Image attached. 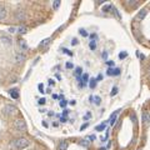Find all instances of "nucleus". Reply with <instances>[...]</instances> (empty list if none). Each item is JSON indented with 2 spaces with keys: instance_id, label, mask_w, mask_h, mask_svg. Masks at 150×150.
Wrapping results in <instances>:
<instances>
[{
  "instance_id": "f257e3e1",
  "label": "nucleus",
  "mask_w": 150,
  "mask_h": 150,
  "mask_svg": "<svg viewBox=\"0 0 150 150\" xmlns=\"http://www.w3.org/2000/svg\"><path fill=\"white\" fill-rule=\"evenodd\" d=\"M10 145H11V148H15V149H24L30 145V141L28 139H25V138H19V139L11 141Z\"/></svg>"
},
{
  "instance_id": "f03ea898",
  "label": "nucleus",
  "mask_w": 150,
  "mask_h": 150,
  "mask_svg": "<svg viewBox=\"0 0 150 150\" xmlns=\"http://www.w3.org/2000/svg\"><path fill=\"white\" fill-rule=\"evenodd\" d=\"M1 111H3V114H4V115H6V116H13V115L16 114L18 109H16V106H15V105L6 104L5 106H3Z\"/></svg>"
},
{
  "instance_id": "7ed1b4c3",
  "label": "nucleus",
  "mask_w": 150,
  "mask_h": 150,
  "mask_svg": "<svg viewBox=\"0 0 150 150\" xmlns=\"http://www.w3.org/2000/svg\"><path fill=\"white\" fill-rule=\"evenodd\" d=\"M14 126H15V129H18L19 131H25L26 130V123H25L23 119H18V120H15Z\"/></svg>"
},
{
  "instance_id": "20e7f679",
  "label": "nucleus",
  "mask_w": 150,
  "mask_h": 150,
  "mask_svg": "<svg viewBox=\"0 0 150 150\" xmlns=\"http://www.w3.org/2000/svg\"><path fill=\"white\" fill-rule=\"evenodd\" d=\"M0 44L4 45V46H10L13 44V40L8 35H3L1 38H0Z\"/></svg>"
},
{
  "instance_id": "39448f33",
  "label": "nucleus",
  "mask_w": 150,
  "mask_h": 150,
  "mask_svg": "<svg viewBox=\"0 0 150 150\" xmlns=\"http://www.w3.org/2000/svg\"><path fill=\"white\" fill-rule=\"evenodd\" d=\"M14 60H15V63H18V64H21L23 61H25V55L23 53H16V54L14 55Z\"/></svg>"
},
{
  "instance_id": "423d86ee",
  "label": "nucleus",
  "mask_w": 150,
  "mask_h": 150,
  "mask_svg": "<svg viewBox=\"0 0 150 150\" xmlns=\"http://www.w3.org/2000/svg\"><path fill=\"white\" fill-rule=\"evenodd\" d=\"M143 123H144V125L150 124V113L149 111H145L143 114Z\"/></svg>"
},
{
  "instance_id": "0eeeda50",
  "label": "nucleus",
  "mask_w": 150,
  "mask_h": 150,
  "mask_svg": "<svg viewBox=\"0 0 150 150\" xmlns=\"http://www.w3.org/2000/svg\"><path fill=\"white\" fill-rule=\"evenodd\" d=\"M6 15H8V10H6V8L4 5H0V20L5 19Z\"/></svg>"
},
{
  "instance_id": "6e6552de",
  "label": "nucleus",
  "mask_w": 150,
  "mask_h": 150,
  "mask_svg": "<svg viewBox=\"0 0 150 150\" xmlns=\"http://www.w3.org/2000/svg\"><path fill=\"white\" fill-rule=\"evenodd\" d=\"M15 19H16V20H24L25 19V11L18 10L16 13H15Z\"/></svg>"
},
{
  "instance_id": "1a4fd4ad",
  "label": "nucleus",
  "mask_w": 150,
  "mask_h": 150,
  "mask_svg": "<svg viewBox=\"0 0 150 150\" xmlns=\"http://www.w3.org/2000/svg\"><path fill=\"white\" fill-rule=\"evenodd\" d=\"M146 14H148V10H146V9H143L141 11H139V14H138V20H143L144 18L146 16Z\"/></svg>"
},
{
  "instance_id": "9d476101",
  "label": "nucleus",
  "mask_w": 150,
  "mask_h": 150,
  "mask_svg": "<svg viewBox=\"0 0 150 150\" xmlns=\"http://www.w3.org/2000/svg\"><path fill=\"white\" fill-rule=\"evenodd\" d=\"M68 146H69L68 141H61L58 145V150H68Z\"/></svg>"
},
{
  "instance_id": "9b49d317",
  "label": "nucleus",
  "mask_w": 150,
  "mask_h": 150,
  "mask_svg": "<svg viewBox=\"0 0 150 150\" xmlns=\"http://www.w3.org/2000/svg\"><path fill=\"white\" fill-rule=\"evenodd\" d=\"M19 44H20V48H21V50H26L29 46H28V44H26V41L25 40H19Z\"/></svg>"
},
{
  "instance_id": "f8f14e48",
  "label": "nucleus",
  "mask_w": 150,
  "mask_h": 150,
  "mask_svg": "<svg viewBox=\"0 0 150 150\" xmlns=\"http://www.w3.org/2000/svg\"><path fill=\"white\" fill-rule=\"evenodd\" d=\"M106 125H108V121H104V123H101L99 126H96L95 129H96V131H101V130H104L106 128Z\"/></svg>"
},
{
  "instance_id": "ddd939ff",
  "label": "nucleus",
  "mask_w": 150,
  "mask_h": 150,
  "mask_svg": "<svg viewBox=\"0 0 150 150\" xmlns=\"http://www.w3.org/2000/svg\"><path fill=\"white\" fill-rule=\"evenodd\" d=\"M10 94H11L13 99H18L19 98V91H18V90H10Z\"/></svg>"
},
{
  "instance_id": "4468645a",
  "label": "nucleus",
  "mask_w": 150,
  "mask_h": 150,
  "mask_svg": "<svg viewBox=\"0 0 150 150\" xmlns=\"http://www.w3.org/2000/svg\"><path fill=\"white\" fill-rule=\"evenodd\" d=\"M79 144H80L81 146H84V148H89V145H90V143L88 141V140H81Z\"/></svg>"
},
{
  "instance_id": "2eb2a0df",
  "label": "nucleus",
  "mask_w": 150,
  "mask_h": 150,
  "mask_svg": "<svg viewBox=\"0 0 150 150\" xmlns=\"http://www.w3.org/2000/svg\"><path fill=\"white\" fill-rule=\"evenodd\" d=\"M59 6H60V0H56V1H53V8L55 9H59Z\"/></svg>"
},
{
  "instance_id": "dca6fc26",
  "label": "nucleus",
  "mask_w": 150,
  "mask_h": 150,
  "mask_svg": "<svg viewBox=\"0 0 150 150\" xmlns=\"http://www.w3.org/2000/svg\"><path fill=\"white\" fill-rule=\"evenodd\" d=\"M89 86L91 88V89H94V88L96 86V81H95V79H90V81H89Z\"/></svg>"
},
{
  "instance_id": "f3484780",
  "label": "nucleus",
  "mask_w": 150,
  "mask_h": 150,
  "mask_svg": "<svg viewBox=\"0 0 150 150\" xmlns=\"http://www.w3.org/2000/svg\"><path fill=\"white\" fill-rule=\"evenodd\" d=\"M89 48H90V50H95L96 49V41H90V44H89Z\"/></svg>"
},
{
  "instance_id": "a211bd4d",
  "label": "nucleus",
  "mask_w": 150,
  "mask_h": 150,
  "mask_svg": "<svg viewBox=\"0 0 150 150\" xmlns=\"http://www.w3.org/2000/svg\"><path fill=\"white\" fill-rule=\"evenodd\" d=\"M18 31H19V34H21V35H23V34H25L28 30H26V28H25V26H20L18 29Z\"/></svg>"
},
{
  "instance_id": "6ab92c4d",
  "label": "nucleus",
  "mask_w": 150,
  "mask_h": 150,
  "mask_svg": "<svg viewBox=\"0 0 150 150\" xmlns=\"http://www.w3.org/2000/svg\"><path fill=\"white\" fill-rule=\"evenodd\" d=\"M93 100H94V103H95L96 105H100V103H101V98H100V96H95Z\"/></svg>"
},
{
  "instance_id": "aec40b11",
  "label": "nucleus",
  "mask_w": 150,
  "mask_h": 150,
  "mask_svg": "<svg viewBox=\"0 0 150 150\" xmlns=\"http://www.w3.org/2000/svg\"><path fill=\"white\" fill-rule=\"evenodd\" d=\"M81 73H83V70H81V68H76V69H75V74H76V78H80Z\"/></svg>"
},
{
  "instance_id": "412c9836",
  "label": "nucleus",
  "mask_w": 150,
  "mask_h": 150,
  "mask_svg": "<svg viewBox=\"0 0 150 150\" xmlns=\"http://www.w3.org/2000/svg\"><path fill=\"white\" fill-rule=\"evenodd\" d=\"M79 33L81 34V35H83L84 38H85V36H89V34H88V31L86 30H84V29H80L79 30Z\"/></svg>"
},
{
  "instance_id": "4be33fe9",
  "label": "nucleus",
  "mask_w": 150,
  "mask_h": 150,
  "mask_svg": "<svg viewBox=\"0 0 150 150\" xmlns=\"http://www.w3.org/2000/svg\"><path fill=\"white\" fill-rule=\"evenodd\" d=\"M126 56H128V53L126 51H121L120 54H119V58H120V59H125Z\"/></svg>"
},
{
  "instance_id": "5701e85b",
  "label": "nucleus",
  "mask_w": 150,
  "mask_h": 150,
  "mask_svg": "<svg viewBox=\"0 0 150 150\" xmlns=\"http://www.w3.org/2000/svg\"><path fill=\"white\" fill-rule=\"evenodd\" d=\"M111 8H113V5L111 4H108L106 6H104V8H103V11H109Z\"/></svg>"
},
{
  "instance_id": "b1692460",
  "label": "nucleus",
  "mask_w": 150,
  "mask_h": 150,
  "mask_svg": "<svg viewBox=\"0 0 150 150\" xmlns=\"http://www.w3.org/2000/svg\"><path fill=\"white\" fill-rule=\"evenodd\" d=\"M106 75H109V76H114V70H113V69H108V70H106Z\"/></svg>"
},
{
  "instance_id": "393cba45",
  "label": "nucleus",
  "mask_w": 150,
  "mask_h": 150,
  "mask_svg": "<svg viewBox=\"0 0 150 150\" xmlns=\"http://www.w3.org/2000/svg\"><path fill=\"white\" fill-rule=\"evenodd\" d=\"M83 80H84V83H86L88 80H89V74H83Z\"/></svg>"
},
{
  "instance_id": "a878e982",
  "label": "nucleus",
  "mask_w": 150,
  "mask_h": 150,
  "mask_svg": "<svg viewBox=\"0 0 150 150\" xmlns=\"http://www.w3.org/2000/svg\"><path fill=\"white\" fill-rule=\"evenodd\" d=\"M49 41H50V38H48V39H45V40H43L40 45H41V46H45V45H46V44H48Z\"/></svg>"
},
{
  "instance_id": "bb28decb",
  "label": "nucleus",
  "mask_w": 150,
  "mask_h": 150,
  "mask_svg": "<svg viewBox=\"0 0 150 150\" xmlns=\"http://www.w3.org/2000/svg\"><path fill=\"white\" fill-rule=\"evenodd\" d=\"M63 51H64L65 54H68L69 56H73V53H71L70 50H68V49H63Z\"/></svg>"
},
{
  "instance_id": "cd10ccee",
  "label": "nucleus",
  "mask_w": 150,
  "mask_h": 150,
  "mask_svg": "<svg viewBox=\"0 0 150 150\" xmlns=\"http://www.w3.org/2000/svg\"><path fill=\"white\" fill-rule=\"evenodd\" d=\"M66 104H68L66 100H61V101H60V106H61V108H65V106H66Z\"/></svg>"
},
{
  "instance_id": "c85d7f7f",
  "label": "nucleus",
  "mask_w": 150,
  "mask_h": 150,
  "mask_svg": "<svg viewBox=\"0 0 150 150\" xmlns=\"http://www.w3.org/2000/svg\"><path fill=\"white\" fill-rule=\"evenodd\" d=\"M90 118H91V114H90V113H86V115L84 116V120H89Z\"/></svg>"
},
{
  "instance_id": "c756f323",
  "label": "nucleus",
  "mask_w": 150,
  "mask_h": 150,
  "mask_svg": "<svg viewBox=\"0 0 150 150\" xmlns=\"http://www.w3.org/2000/svg\"><path fill=\"white\" fill-rule=\"evenodd\" d=\"M126 4H130V5H136V4H138V1H133V0H128V1H126Z\"/></svg>"
},
{
  "instance_id": "7c9ffc66",
  "label": "nucleus",
  "mask_w": 150,
  "mask_h": 150,
  "mask_svg": "<svg viewBox=\"0 0 150 150\" xmlns=\"http://www.w3.org/2000/svg\"><path fill=\"white\" fill-rule=\"evenodd\" d=\"M101 58L104 59V60H106V59H108V53H106V51L103 53V54H101Z\"/></svg>"
},
{
  "instance_id": "2f4dec72",
  "label": "nucleus",
  "mask_w": 150,
  "mask_h": 150,
  "mask_svg": "<svg viewBox=\"0 0 150 150\" xmlns=\"http://www.w3.org/2000/svg\"><path fill=\"white\" fill-rule=\"evenodd\" d=\"M45 103H46V100H45V98H41V99H40V100H39V104H40V105H43V104H45Z\"/></svg>"
},
{
  "instance_id": "473e14b6",
  "label": "nucleus",
  "mask_w": 150,
  "mask_h": 150,
  "mask_svg": "<svg viewBox=\"0 0 150 150\" xmlns=\"http://www.w3.org/2000/svg\"><path fill=\"white\" fill-rule=\"evenodd\" d=\"M116 93H118V88H113V90H111V95H115Z\"/></svg>"
},
{
  "instance_id": "72a5a7b5",
  "label": "nucleus",
  "mask_w": 150,
  "mask_h": 150,
  "mask_svg": "<svg viewBox=\"0 0 150 150\" xmlns=\"http://www.w3.org/2000/svg\"><path fill=\"white\" fill-rule=\"evenodd\" d=\"M78 43H79V41H78V39H73V40H71V45H76Z\"/></svg>"
},
{
  "instance_id": "f704fd0d",
  "label": "nucleus",
  "mask_w": 150,
  "mask_h": 150,
  "mask_svg": "<svg viewBox=\"0 0 150 150\" xmlns=\"http://www.w3.org/2000/svg\"><path fill=\"white\" fill-rule=\"evenodd\" d=\"M120 74V69H114V75H119Z\"/></svg>"
},
{
  "instance_id": "c9c22d12",
  "label": "nucleus",
  "mask_w": 150,
  "mask_h": 150,
  "mask_svg": "<svg viewBox=\"0 0 150 150\" xmlns=\"http://www.w3.org/2000/svg\"><path fill=\"white\" fill-rule=\"evenodd\" d=\"M88 126H89V124H88V123H85V124H84V125H83V126H81V128H80V130H84V129H86V128H88Z\"/></svg>"
},
{
  "instance_id": "e433bc0d",
  "label": "nucleus",
  "mask_w": 150,
  "mask_h": 150,
  "mask_svg": "<svg viewBox=\"0 0 150 150\" xmlns=\"http://www.w3.org/2000/svg\"><path fill=\"white\" fill-rule=\"evenodd\" d=\"M73 66H74V65L71 64V63H66V68L68 69H73Z\"/></svg>"
},
{
  "instance_id": "4c0bfd02",
  "label": "nucleus",
  "mask_w": 150,
  "mask_h": 150,
  "mask_svg": "<svg viewBox=\"0 0 150 150\" xmlns=\"http://www.w3.org/2000/svg\"><path fill=\"white\" fill-rule=\"evenodd\" d=\"M39 91H40V93H44V88H43V84H39Z\"/></svg>"
},
{
  "instance_id": "58836bf2",
  "label": "nucleus",
  "mask_w": 150,
  "mask_h": 150,
  "mask_svg": "<svg viewBox=\"0 0 150 150\" xmlns=\"http://www.w3.org/2000/svg\"><path fill=\"white\" fill-rule=\"evenodd\" d=\"M95 139H96L95 135H90V136H89V140H91V141H93V140H95Z\"/></svg>"
},
{
  "instance_id": "ea45409f",
  "label": "nucleus",
  "mask_w": 150,
  "mask_h": 150,
  "mask_svg": "<svg viewBox=\"0 0 150 150\" xmlns=\"http://www.w3.org/2000/svg\"><path fill=\"white\" fill-rule=\"evenodd\" d=\"M106 64H108V65H109V66H110V68H111V66H113V65H114V63H113V61H108V63H106Z\"/></svg>"
},
{
  "instance_id": "a19ab883",
  "label": "nucleus",
  "mask_w": 150,
  "mask_h": 150,
  "mask_svg": "<svg viewBox=\"0 0 150 150\" xmlns=\"http://www.w3.org/2000/svg\"><path fill=\"white\" fill-rule=\"evenodd\" d=\"M104 3H105V1H103V0H101V1H95V4H96V5H100V4H104Z\"/></svg>"
},
{
  "instance_id": "79ce46f5",
  "label": "nucleus",
  "mask_w": 150,
  "mask_h": 150,
  "mask_svg": "<svg viewBox=\"0 0 150 150\" xmlns=\"http://www.w3.org/2000/svg\"><path fill=\"white\" fill-rule=\"evenodd\" d=\"M53 99H59V95H56V94H53Z\"/></svg>"
},
{
  "instance_id": "37998d69",
  "label": "nucleus",
  "mask_w": 150,
  "mask_h": 150,
  "mask_svg": "<svg viewBox=\"0 0 150 150\" xmlns=\"http://www.w3.org/2000/svg\"><path fill=\"white\" fill-rule=\"evenodd\" d=\"M90 38H91V39H94V38H96V34H90V35H89Z\"/></svg>"
},
{
  "instance_id": "c03bdc74",
  "label": "nucleus",
  "mask_w": 150,
  "mask_h": 150,
  "mask_svg": "<svg viewBox=\"0 0 150 150\" xmlns=\"http://www.w3.org/2000/svg\"><path fill=\"white\" fill-rule=\"evenodd\" d=\"M9 31H10V33H14V31H16L14 29V28H10V29H9Z\"/></svg>"
},
{
  "instance_id": "a18cd8bd",
  "label": "nucleus",
  "mask_w": 150,
  "mask_h": 150,
  "mask_svg": "<svg viewBox=\"0 0 150 150\" xmlns=\"http://www.w3.org/2000/svg\"><path fill=\"white\" fill-rule=\"evenodd\" d=\"M43 125H44V126H45V128H48V126H49V125H48V124H46V123H45V121H43Z\"/></svg>"
},
{
  "instance_id": "49530a36",
  "label": "nucleus",
  "mask_w": 150,
  "mask_h": 150,
  "mask_svg": "<svg viewBox=\"0 0 150 150\" xmlns=\"http://www.w3.org/2000/svg\"><path fill=\"white\" fill-rule=\"evenodd\" d=\"M101 79H103V75H101V74H100V75H99V76H98V80H101Z\"/></svg>"
},
{
  "instance_id": "de8ad7c7",
  "label": "nucleus",
  "mask_w": 150,
  "mask_h": 150,
  "mask_svg": "<svg viewBox=\"0 0 150 150\" xmlns=\"http://www.w3.org/2000/svg\"><path fill=\"white\" fill-rule=\"evenodd\" d=\"M99 150H105V148H100Z\"/></svg>"
}]
</instances>
